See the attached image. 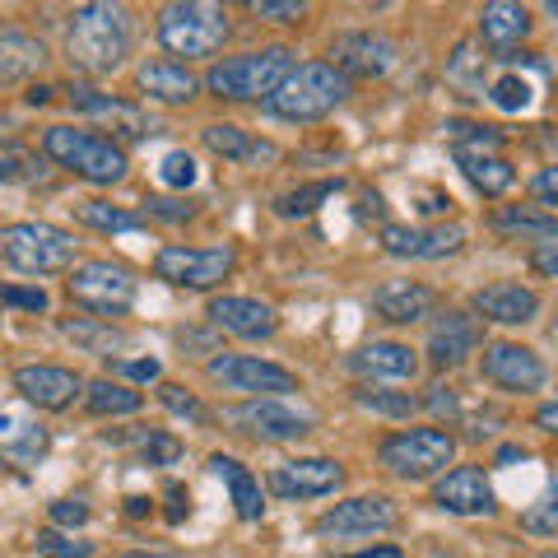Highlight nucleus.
Listing matches in <instances>:
<instances>
[{
  "label": "nucleus",
  "mask_w": 558,
  "mask_h": 558,
  "mask_svg": "<svg viewBox=\"0 0 558 558\" xmlns=\"http://www.w3.org/2000/svg\"><path fill=\"white\" fill-rule=\"evenodd\" d=\"M70 61L89 75H112V70L131 57V10L126 5H80L70 14V33H65Z\"/></svg>",
  "instance_id": "obj_1"
},
{
  "label": "nucleus",
  "mask_w": 558,
  "mask_h": 558,
  "mask_svg": "<svg viewBox=\"0 0 558 558\" xmlns=\"http://www.w3.org/2000/svg\"><path fill=\"white\" fill-rule=\"evenodd\" d=\"M349 98V80L340 75L330 61H303L293 65L284 84L266 98V108L284 121H317L326 112H336L340 102Z\"/></svg>",
  "instance_id": "obj_2"
},
{
  "label": "nucleus",
  "mask_w": 558,
  "mask_h": 558,
  "mask_svg": "<svg viewBox=\"0 0 558 558\" xmlns=\"http://www.w3.org/2000/svg\"><path fill=\"white\" fill-rule=\"evenodd\" d=\"M43 154L47 159H57L61 168L80 172L84 182L94 186H117L126 178V149L112 145L108 135L98 131H75V126H47L43 131Z\"/></svg>",
  "instance_id": "obj_3"
},
{
  "label": "nucleus",
  "mask_w": 558,
  "mask_h": 558,
  "mask_svg": "<svg viewBox=\"0 0 558 558\" xmlns=\"http://www.w3.org/2000/svg\"><path fill=\"white\" fill-rule=\"evenodd\" d=\"M289 70H293L289 47H260V51H242V57L219 61L205 75V84L219 98H233V102H266L284 84Z\"/></svg>",
  "instance_id": "obj_4"
},
{
  "label": "nucleus",
  "mask_w": 558,
  "mask_h": 558,
  "mask_svg": "<svg viewBox=\"0 0 558 558\" xmlns=\"http://www.w3.org/2000/svg\"><path fill=\"white\" fill-rule=\"evenodd\" d=\"M233 20L223 5H209V0H178L159 14V43L172 57H215V51L229 43Z\"/></svg>",
  "instance_id": "obj_5"
},
{
  "label": "nucleus",
  "mask_w": 558,
  "mask_h": 558,
  "mask_svg": "<svg viewBox=\"0 0 558 558\" xmlns=\"http://www.w3.org/2000/svg\"><path fill=\"white\" fill-rule=\"evenodd\" d=\"M457 457V438L447 428H400L377 447V461L391 470L396 480H433L438 470Z\"/></svg>",
  "instance_id": "obj_6"
},
{
  "label": "nucleus",
  "mask_w": 558,
  "mask_h": 558,
  "mask_svg": "<svg viewBox=\"0 0 558 558\" xmlns=\"http://www.w3.org/2000/svg\"><path fill=\"white\" fill-rule=\"evenodd\" d=\"M0 256L24 275H57L75 260V238L57 223H10L0 229Z\"/></svg>",
  "instance_id": "obj_7"
},
{
  "label": "nucleus",
  "mask_w": 558,
  "mask_h": 558,
  "mask_svg": "<svg viewBox=\"0 0 558 558\" xmlns=\"http://www.w3.org/2000/svg\"><path fill=\"white\" fill-rule=\"evenodd\" d=\"M223 424L233 433H247V438H266V442H293L312 433L317 414L293 405V400H279V396H256V400H242V405L223 410Z\"/></svg>",
  "instance_id": "obj_8"
},
{
  "label": "nucleus",
  "mask_w": 558,
  "mask_h": 558,
  "mask_svg": "<svg viewBox=\"0 0 558 558\" xmlns=\"http://www.w3.org/2000/svg\"><path fill=\"white\" fill-rule=\"evenodd\" d=\"M70 299L84 312H94L98 322L121 317L135 303V275L126 266H112V260H84V266L70 270Z\"/></svg>",
  "instance_id": "obj_9"
},
{
  "label": "nucleus",
  "mask_w": 558,
  "mask_h": 558,
  "mask_svg": "<svg viewBox=\"0 0 558 558\" xmlns=\"http://www.w3.org/2000/svg\"><path fill=\"white\" fill-rule=\"evenodd\" d=\"M233 266H238L233 247H163L154 256V275L178 289H215L219 279L233 275Z\"/></svg>",
  "instance_id": "obj_10"
},
{
  "label": "nucleus",
  "mask_w": 558,
  "mask_h": 558,
  "mask_svg": "<svg viewBox=\"0 0 558 558\" xmlns=\"http://www.w3.org/2000/svg\"><path fill=\"white\" fill-rule=\"evenodd\" d=\"M209 381H219L223 391H247L256 396H279L284 400L289 391H299V377L289 368H279L270 359H256V354H219L209 359Z\"/></svg>",
  "instance_id": "obj_11"
},
{
  "label": "nucleus",
  "mask_w": 558,
  "mask_h": 558,
  "mask_svg": "<svg viewBox=\"0 0 558 558\" xmlns=\"http://www.w3.org/2000/svg\"><path fill=\"white\" fill-rule=\"evenodd\" d=\"M484 377L494 381V387L502 391H539L549 381V368H545V359L535 354V349L526 344H512V340H498V344H488L484 349Z\"/></svg>",
  "instance_id": "obj_12"
},
{
  "label": "nucleus",
  "mask_w": 558,
  "mask_h": 558,
  "mask_svg": "<svg viewBox=\"0 0 558 558\" xmlns=\"http://www.w3.org/2000/svg\"><path fill=\"white\" fill-rule=\"evenodd\" d=\"M433 502L451 517H494L498 512V494H494V484H488V475L480 465L447 470V475L438 480V488H433Z\"/></svg>",
  "instance_id": "obj_13"
},
{
  "label": "nucleus",
  "mask_w": 558,
  "mask_h": 558,
  "mask_svg": "<svg viewBox=\"0 0 558 558\" xmlns=\"http://www.w3.org/2000/svg\"><path fill=\"white\" fill-rule=\"evenodd\" d=\"M396 502L381 498V494H363V498H349L336 502L330 512L317 517V531L322 535H377V531H391L396 526Z\"/></svg>",
  "instance_id": "obj_14"
},
{
  "label": "nucleus",
  "mask_w": 558,
  "mask_h": 558,
  "mask_svg": "<svg viewBox=\"0 0 558 558\" xmlns=\"http://www.w3.org/2000/svg\"><path fill=\"white\" fill-rule=\"evenodd\" d=\"M344 484V465L326 457H303V461H279L270 470V488L279 498H322L336 494Z\"/></svg>",
  "instance_id": "obj_15"
},
{
  "label": "nucleus",
  "mask_w": 558,
  "mask_h": 558,
  "mask_svg": "<svg viewBox=\"0 0 558 558\" xmlns=\"http://www.w3.org/2000/svg\"><path fill=\"white\" fill-rule=\"evenodd\" d=\"M381 247L391 256H410V260H442V256L465 247V229L461 223H433V229L387 223V229H381Z\"/></svg>",
  "instance_id": "obj_16"
},
{
  "label": "nucleus",
  "mask_w": 558,
  "mask_h": 558,
  "mask_svg": "<svg viewBox=\"0 0 558 558\" xmlns=\"http://www.w3.org/2000/svg\"><path fill=\"white\" fill-rule=\"evenodd\" d=\"M330 57H336V70L349 80V75H387V70L396 65L400 47L387 38V33H344V38H336V47H330Z\"/></svg>",
  "instance_id": "obj_17"
},
{
  "label": "nucleus",
  "mask_w": 558,
  "mask_h": 558,
  "mask_svg": "<svg viewBox=\"0 0 558 558\" xmlns=\"http://www.w3.org/2000/svg\"><path fill=\"white\" fill-rule=\"evenodd\" d=\"M484 326L470 317V312H442L428 330V363L433 368H457L480 349Z\"/></svg>",
  "instance_id": "obj_18"
},
{
  "label": "nucleus",
  "mask_w": 558,
  "mask_h": 558,
  "mask_svg": "<svg viewBox=\"0 0 558 558\" xmlns=\"http://www.w3.org/2000/svg\"><path fill=\"white\" fill-rule=\"evenodd\" d=\"M209 322L219 330H229L238 340H266L275 336V307L260 299H242V293H223V299H209Z\"/></svg>",
  "instance_id": "obj_19"
},
{
  "label": "nucleus",
  "mask_w": 558,
  "mask_h": 558,
  "mask_svg": "<svg viewBox=\"0 0 558 558\" xmlns=\"http://www.w3.org/2000/svg\"><path fill=\"white\" fill-rule=\"evenodd\" d=\"M349 373L363 377V387L368 381H414L418 373V359L410 344H396V340H373L349 354Z\"/></svg>",
  "instance_id": "obj_20"
},
{
  "label": "nucleus",
  "mask_w": 558,
  "mask_h": 558,
  "mask_svg": "<svg viewBox=\"0 0 558 558\" xmlns=\"http://www.w3.org/2000/svg\"><path fill=\"white\" fill-rule=\"evenodd\" d=\"M14 387L28 405L38 410H65L70 400L84 391V381L70 373V368H57V363H28V368L14 373Z\"/></svg>",
  "instance_id": "obj_21"
},
{
  "label": "nucleus",
  "mask_w": 558,
  "mask_h": 558,
  "mask_svg": "<svg viewBox=\"0 0 558 558\" xmlns=\"http://www.w3.org/2000/svg\"><path fill=\"white\" fill-rule=\"evenodd\" d=\"M475 312L484 322H498V326H526L539 312V293L517 284V279H498V284L475 293Z\"/></svg>",
  "instance_id": "obj_22"
},
{
  "label": "nucleus",
  "mask_w": 558,
  "mask_h": 558,
  "mask_svg": "<svg viewBox=\"0 0 558 558\" xmlns=\"http://www.w3.org/2000/svg\"><path fill=\"white\" fill-rule=\"evenodd\" d=\"M70 102H75V112L84 117H98V121H112V126L121 135H135V140H145V135H159V121H154L149 112H140L135 102H121L112 94H98V89H70Z\"/></svg>",
  "instance_id": "obj_23"
},
{
  "label": "nucleus",
  "mask_w": 558,
  "mask_h": 558,
  "mask_svg": "<svg viewBox=\"0 0 558 558\" xmlns=\"http://www.w3.org/2000/svg\"><path fill=\"white\" fill-rule=\"evenodd\" d=\"M373 307L381 322H396V326H414L424 322L433 307H438V293L428 284H418V279H391V284H381L373 293Z\"/></svg>",
  "instance_id": "obj_24"
},
{
  "label": "nucleus",
  "mask_w": 558,
  "mask_h": 558,
  "mask_svg": "<svg viewBox=\"0 0 558 558\" xmlns=\"http://www.w3.org/2000/svg\"><path fill=\"white\" fill-rule=\"evenodd\" d=\"M47 428L38 424V414L24 410V405H5L0 410V451H5L10 461H38L47 451Z\"/></svg>",
  "instance_id": "obj_25"
},
{
  "label": "nucleus",
  "mask_w": 558,
  "mask_h": 558,
  "mask_svg": "<svg viewBox=\"0 0 558 558\" xmlns=\"http://www.w3.org/2000/svg\"><path fill=\"white\" fill-rule=\"evenodd\" d=\"M140 89H145L154 102L178 108V102H191L201 94V80L178 61H149V65H140Z\"/></svg>",
  "instance_id": "obj_26"
},
{
  "label": "nucleus",
  "mask_w": 558,
  "mask_h": 558,
  "mask_svg": "<svg viewBox=\"0 0 558 558\" xmlns=\"http://www.w3.org/2000/svg\"><path fill=\"white\" fill-rule=\"evenodd\" d=\"M526 33H531V10L526 5H517V0H494V5H484V14H480V38L494 47V51L517 47Z\"/></svg>",
  "instance_id": "obj_27"
},
{
  "label": "nucleus",
  "mask_w": 558,
  "mask_h": 558,
  "mask_svg": "<svg viewBox=\"0 0 558 558\" xmlns=\"http://www.w3.org/2000/svg\"><path fill=\"white\" fill-rule=\"evenodd\" d=\"M209 470L229 484V494H233V502H238V517L242 521H260L266 517V502H260V480L252 475L242 461H233V457H209Z\"/></svg>",
  "instance_id": "obj_28"
},
{
  "label": "nucleus",
  "mask_w": 558,
  "mask_h": 558,
  "mask_svg": "<svg viewBox=\"0 0 558 558\" xmlns=\"http://www.w3.org/2000/svg\"><path fill=\"white\" fill-rule=\"evenodd\" d=\"M43 61H47V51L38 38H28L20 28H0V84L28 80Z\"/></svg>",
  "instance_id": "obj_29"
},
{
  "label": "nucleus",
  "mask_w": 558,
  "mask_h": 558,
  "mask_svg": "<svg viewBox=\"0 0 558 558\" xmlns=\"http://www.w3.org/2000/svg\"><path fill=\"white\" fill-rule=\"evenodd\" d=\"M457 163L484 196H502V191L517 182V168H512V159H502V154H461L457 149Z\"/></svg>",
  "instance_id": "obj_30"
},
{
  "label": "nucleus",
  "mask_w": 558,
  "mask_h": 558,
  "mask_svg": "<svg viewBox=\"0 0 558 558\" xmlns=\"http://www.w3.org/2000/svg\"><path fill=\"white\" fill-rule=\"evenodd\" d=\"M205 145L219 154V159H233V163H247V159H275V145H256V140L233 126V121H215L205 126Z\"/></svg>",
  "instance_id": "obj_31"
},
{
  "label": "nucleus",
  "mask_w": 558,
  "mask_h": 558,
  "mask_svg": "<svg viewBox=\"0 0 558 558\" xmlns=\"http://www.w3.org/2000/svg\"><path fill=\"white\" fill-rule=\"evenodd\" d=\"M494 229L508 233V238H554L558 233V219L545 215V209H531V205H502L494 209Z\"/></svg>",
  "instance_id": "obj_32"
},
{
  "label": "nucleus",
  "mask_w": 558,
  "mask_h": 558,
  "mask_svg": "<svg viewBox=\"0 0 558 558\" xmlns=\"http://www.w3.org/2000/svg\"><path fill=\"white\" fill-rule=\"evenodd\" d=\"M84 405H89V414H135L145 405V396L117 377H98L84 387Z\"/></svg>",
  "instance_id": "obj_33"
},
{
  "label": "nucleus",
  "mask_w": 558,
  "mask_h": 558,
  "mask_svg": "<svg viewBox=\"0 0 558 558\" xmlns=\"http://www.w3.org/2000/svg\"><path fill=\"white\" fill-rule=\"evenodd\" d=\"M75 219L89 223V229H98V233H135V229H145V215L121 209V205H108V201H80Z\"/></svg>",
  "instance_id": "obj_34"
},
{
  "label": "nucleus",
  "mask_w": 558,
  "mask_h": 558,
  "mask_svg": "<svg viewBox=\"0 0 558 558\" xmlns=\"http://www.w3.org/2000/svg\"><path fill=\"white\" fill-rule=\"evenodd\" d=\"M61 330L70 340H75L80 349H89V354H112V349L126 344V336L121 330H112L108 322H98V317H75V322H61Z\"/></svg>",
  "instance_id": "obj_35"
},
{
  "label": "nucleus",
  "mask_w": 558,
  "mask_h": 558,
  "mask_svg": "<svg viewBox=\"0 0 558 558\" xmlns=\"http://www.w3.org/2000/svg\"><path fill=\"white\" fill-rule=\"evenodd\" d=\"M340 191V182H312V186H299V191H284V196L275 201V209L284 219H303V215H312L322 201H330Z\"/></svg>",
  "instance_id": "obj_36"
},
{
  "label": "nucleus",
  "mask_w": 558,
  "mask_h": 558,
  "mask_svg": "<svg viewBox=\"0 0 558 558\" xmlns=\"http://www.w3.org/2000/svg\"><path fill=\"white\" fill-rule=\"evenodd\" d=\"M354 405L373 410V414H387V418H410L418 400L410 391H373V387H354Z\"/></svg>",
  "instance_id": "obj_37"
},
{
  "label": "nucleus",
  "mask_w": 558,
  "mask_h": 558,
  "mask_svg": "<svg viewBox=\"0 0 558 558\" xmlns=\"http://www.w3.org/2000/svg\"><path fill=\"white\" fill-rule=\"evenodd\" d=\"M488 98H494L502 112H526L535 102V84L526 75H512L508 70V75H498L494 84H488Z\"/></svg>",
  "instance_id": "obj_38"
},
{
  "label": "nucleus",
  "mask_w": 558,
  "mask_h": 558,
  "mask_svg": "<svg viewBox=\"0 0 558 558\" xmlns=\"http://www.w3.org/2000/svg\"><path fill=\"white\" fill-rule=\"evenodd\" d=\"M451 140L461 154H498L502 149V131L498 126H470V121H447Z\"/></svg>",
  "instance_id": "obj_39"
},
{
  "label": "nucleus",
  "mask_w": 558,
  "mask_h": 558,
  "mask_svg": "<svg viewBox=\"0 0 558 558\" xmlns=\"http://www.w3.org/2000/svg\"><path fill=\"white\" fill-rule=\"evenodd\" d=\"M159 178H163V186H178V191H186V186H196L201 168H196V159H191L186 149H172V154H163Z\"/></svg>",
  "instance_id": "obj_40"
},
{
  "label": "nucleus",
  "mask_w": 558,
  "mask_h": 558,
  "mask_svg": "<svg viewBox=\"0 0 558 558\" xmlns=\"http://www.w3.org/2000/svg\"><path fill=\"white\" fill-rule=\"evenodd\" d=\"M38 554L43 558H94V539H70L61 531H43L38 535Z\"/></svg>",
  "instance_id": "obj_41"
},
{
  "label": "nucleus",
  "mask_w": 558,
  "mask_h": 558,
  "mask_svg": "<svg viewBox=\"0 0 558 558\" xmlns=\"http://www.w3.org/2000/svg\"><path fill=\"white\" fill-rule=\"evenodd\" d=\"M159 400H163V405H168L172 414H182V418H191V424H205V418H209V410L201 405V400H196V396H191L186 387H172V381H163V387H159Z\"/></svg>",
  "instance_id": "obj_42"
},
{
  "label": "nucleus",
  "mask_w": 558,
  "mask_h": 558,
  "mask_svg": "<svg viewBox=\"0 0 558 558\" xmlns=\"http://www.w3.org/2000/svg\"><path fill=\"white\" fill-rule=\"evenodd\" d=\"M252 14H260V20H275V24H293V20H303L307 5L303 0H256Z\"/></svg>",
  "instance_id": "obj_43"
},
{
  "label": "nucleus",
  "mask_w": 558,
  "mask_h": 558,
  "mask_svg": "<svg viewBox=\"0 0 558 558\" xmlns=\"http://www.w3.org/2000/svg\"><path fill=\"white\" fill-rule=\"evenodd\" d=\"M178 457H182V442L172 438V433H149L145 438V461L149 465H172Z\"/></svg>",
  "instance_id": "obj_44"
},
{
  "label": "nucleus",
  "mask_w": 558,
  "mask_h": 558,
  "mask_svg": "<svg viewBox=\"0 0 558 558\" xmlns=\"http://www.w3.org/2000/svg\"><path fill=\"white\" fill-rule=\"evenodd\" d=\"M159 359H112V377H131V381H159Z\"/></svg>",
  "instance_id": "obj_45"
},
{
  "label": "nucleus",
  "mask_w": 558,
  "mask_h": 558,
  "mask_svg": "<svg viewBox=\"0 0 558 558\" xmlns=\"http://www.w3.org/2000/svg\"><path fill=\"white\" fill-rule=\"evenodd\" d=\"M475 65H480L475 47H470V43H461V47H457V57H451V80H457L461 89H480V80H475Z\"/></svg>",
  "instance_id": "obj_46"
},
{
  "label": "nucleus",
  "mask_w": 558,
  "mask_h": 558,
  "mask_svg": "<svg viewBox=\"0 0 558 558\" xmlns=\"http://www.w3.org/2000/svg\"><path fill=\"white\" fill-rule=\"evenodd\" d=\"M0 303H10V307H24V312H47L51 299L43 289H20V284H5L0 289Z\"/></svg>",
  "instance_id": "obj_47"
},
{
  "label": "nucleus",
  "mask_w": 558,
  "mask_h": 558,
  "mask_svg": "<svg viewBox=\"0 0 558 558\" xmlns=\"http://www.w3.org/2000/svg\"><path fill=\"white\" fill-rule=\"evenodd\" d=\"M554 512H558V502H554V498H545V502H539V508H531L526 517H521V526L549 539V535L558 531V517H554Z\"/></svg>",
  "instance_id": "obj_48"
},
{
  "label": "nucleus",
  "mask_w": 558,
  "mask_h": 558,
  "mask_svg": "<svg viewBox=\"0 0 558 558\" xmlns=\"http://www.w3.org/2000/svg\"><path fill=\"white\" fill-rule=\"evenodd\" d=\"M424 405L438 414V418H457L461 414V396H457V387H428Z\"/></svg>",
  "instance_id": "obj_49"
},
{
  "label": "nucleus",
  "mask_w": 558,
  "mask_h": 558,
  "mask_svg": "<svg viewBox=\"0 0 558 558\" xmlns=\"http://www.w3.org/2000/svg\"><path fill=\"white\" fill-rule=\"evenodd\" d=\"M145 209H149V215H159V219H168V223H186L191 219V205L168 201V196H149Z\"/></svg>",
  "instance_id": "obj_50"
},
{
  "label": "nucleus",
  "mask_w": 558,
  "mask_h": 558,
  "mask_svg": "<svg viewBox=\"0 0 558 558\" xmlns=\"http://www.w3.org/2000/svg\"><path fill=\"white\" fill-rule=\"evenodd\" d=\"M531 266L545 275V279H554L558 275V242L554 238H545V242H535V252H531Z\"/></svg>",
  "instance_id": "obj_51"
},
{
  "label": "nucleus",
  "mask_w": 558,
  "mask_h": 558,
  "mask_svg": "<svg viewBox=\"0 0 558 558\" xmlns=\"http://www.w3.org/2000/svg\"><path fill=\"white\" fill-rule=\"evenodd\" d=\"M51 521H61V526H84V521H89V508H84L80 498L51 502Z\"/></svg>",
  "instance_id": "obj_52"
},
{
  "label": "nucleus",
  "mask_w": 558,
  "mask_h": 558,
  "mask_svg": "<svg viewBox=\"0 0 558 558\" xmlns=\"http://www.w3.org/2000/svg\"><path fill=\"white\" fill-rule=\"evenodd\" d=\"M535 209H545V215H554V205H558V196H554V168H545V172H539V178H535Z\"/></svg>",
  "instance_id": "obj_53"
},
{
  "label": "nucleus",
  "mask_w": 558,
  "mask_h": 558,
  "mask_svg": "<svg viewBox=\"0 0 558 558\" xmlns=\"http://www.w3.org/2000/svg\"><path fill=\"white\" fill-rule=\"evenodd\" d=\"M168 498H172L168 521H182V512H186V508H182V498H186V494H182V484H168Z\"/></svg>",
  "instance_id": "obj_54"
},
{
  "label": "nucleus",
  "mask_w": 558,
  "mask_h": 558,
  "mask_svg": "<svg viewBox=\"0 0 558 558\" xmlns=\"http://www.w3.org/2000/svg\"><path fill=\"white\" fill-rule=\"evenodd\" d=\"M535 424H539V433H558V428H554V424H558V410H554V405H539Z\"/></svg>",
  "instance_id": "obj_55"
},
{
  "label": "nucleus",
  "mask_w": 558,
  "mask_h": 558,
  "mask_svg": "<svg viewBox=\"0 0 558 558\" xmlns=\"http://www.w3.org/2000/svg\"><path fill=\"white\" fill-rule=\"evenodd\" d=\"M349 558H405L396 545H377V549H363V554H349Z\"/></svg>",
  "instance_id": "obj_56"
},
{
  "label": "nucleus",
  "mask_w": 558,
  "mask_h": 558,
  "mask_svg": "<svg viewBox=\"0 0 558 558\" xmlns=\"http://www.w3.org/2000/svg\"><path fill=\"white\" fill-rule=\"evenodd\" d=\"M14 178V163L10 159H0V182H10Z\"/></svg>",
  "instance_id": "obj_57"
}]
</instances>
